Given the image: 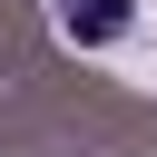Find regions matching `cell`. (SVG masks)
Returning a JSON list of instances; mask_svg holds the SVG:
<instances>
[{"label":"cell","instance_id":"1","mask_svg":"<svg viewBox=\"0 0 157 157\" xmlns=\"http://www.w3.org/2000/svg\"><path fill=\"white\" fill-rule=\"evenodd\" d=\"M59 29H69L78 49H108V39L137 29V0H59Z\"/></svg>","mask_w":157,"mask_h":157}]
</instances>
